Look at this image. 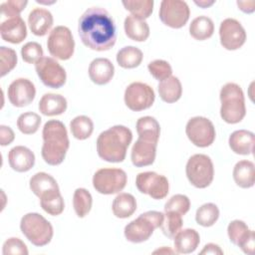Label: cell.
Here are the masks:
<instances>
[{
	"label": "cell",
	"instance_id": "6da1fadb",
	"mask_svg": "<svg viewBox=\"0 0 255 255\" xmlns=\"http://www.w3.org/2000/svg\"><path fill=\"white\" fill-rule=\"evenodd\" d=\"M78 33L91 50L108 51L116 44L117 29L111 14L102 7L88 8L80 17Z\"/></svg>",
	"mask_w": 255,
	"mask_h": 255
},
{
	"label": "cell",
	"instance_id": "7a4b0ae2",
	"mask_svg": "<svg viewBox=\"0 0 255 255\" xmlns=\"http://www.w3.org/2000/svg\"><path fill=\"white\" fill-rule=\"evenodd\" d=\"M131 140L132 132L128 128L122 125L114 126L98 136V155L108 162H123Z\"/></svg>",
	"mask_w": 255,
	"mask_h": 255
},
{
	"label": "cell",
	"instance_id": "3957f363",
	"mask_svg": "<svg viewBox=\"0 0 255 255\" xmlns=\"http://www.w3.org/2000/svg\"><path fill=\"white\" fill-rule=\"evenodd\" d=\"M43 145L41 154L49 165L61 164L70 146L68 131L65 125L58 120L48 121L42 130Z\"/></svg>",
	"mask_w": 255,
	"mask_h": 255
},
{
	"label": "cell",
	"instance_id": "277c9868",
	"mask_svg": "<svg viewBox=\"0 0 255 255\" xmlns=\"http://www.w3.org/2000/svg\"><path fill=\"white\" fill-rule=\"evenodd\" d=\"M220 117L227 124H238L246 115L245 98L241 87L235 83L225 84L219 94Z\"/></svg>",
	"mask_w": 255,
	"mask_h": 255
},
{
	"label": "cell",
	"instance_id": "5b68a950",
	"mask_svg": "<svg viewBox=\"0 0 255 255\" xmlns=\"http://www.w3.org/2000/svg\"><path fill=\"white\" fill-rule=\"evenodd\" d=\"M164 214L159 211L150 210L141 213L137 218L128 223L124 234L131 243H141L150 238L153 231L159 228L163 222Z\"/></svg>",
	"mask_w": 255,
	"mask_h": 255
},
{
	"label": "cell",
	"instance_id": "8992f818",
	"mask_svg": "<svg viewBox=\"0 0 255 255\" xmlns=\"http://www.w3.org/2000/svg\"><path fill=\"white\" fill-rule=\"evenodd\" d=\"M20 229L24 236L37 247L49 244L54 235L52 224L37 212L25 214L21 218Z\"/></svg>",
	"mask_w": 255,
	"mask_h": 255
},
{
	"label": "cell",
	"instance_id": "52a82bcc",
	"mask_svg": "<svg viewBox=\"0 0 255 255\" xmlns=\"http://www.w3.org/2000/svg\"><path fill=\"white\" fill-rule=\"evenodd\" d=\"M188 181L196 188H206L214 177V167L211 158L203 153H196L189 157L185 166Z\"/></svg>",
	"mask_w": 255,
	"mask_h": 255
},
{
	"label": "cell",
	"instance_id": "ba28073f",
	"mask_svg": "<svg viewBox=\"0 0 255 255\" xmlns=\"http://www.w3.org/2000/svg\"><path fill=\"white\" fill-rule=\"evenodd\" d=\"M128 182L125 170L115 167H106L97 170L93 176V186L101 194L120 193Z\"/></svg>",
	"mask_w": 255,
	"mask_h": 255
},
{
	"label": "cell",
	"instance_id": "9c48e42d",
	"mask_svg": "<svg viewBox=\"0 0 255 255\" xmlns=\"http://www.w3.org/2000/svg\"><path fill=\"white\" fill-rule=\"evenodd\" d=\"M48 51L56 59L66 61L72 58L75 51V40L71 30L66 26H57L49 34Z\"/></svg>",
	"mask_w": 255,
	"mask_h": 255
},
{
	"label": "cell",
	"instance_id": "30bf717a",
	"mask_svg": "<svg viewBox=\"0 0 255 255\" xmlns=\"http://www.w3.org/2000/svg\"><path fill=\"white\" fill-rule=\"evenodd\" d=\"M185 132L188 139L198 147H207L215 139V128L212 122L205 117L191 118L185 127Z\"/></svg>",
	"mask_w": 255,
	"mask_h": 255
},
{
	"label": "cell",
	"instance_id": "8fae6325",
	"mask_svg": "<svg viewBox=\"0 0 255 255\" xmlns=\"http://www.w3.org/2000/svg\"><path fill=\"white\" fill-rule=\"evenodd\" d=\"M155 100L153 89L145 83L133 82L129 84L124 95L126 106L133 112L149 109Z\"/></svg>",
	"mask_w": 255,
	"mask_h": 255
},
{
	"label": "cell",
	"instance_id": "7c38bea8",
	"mask_svg": "<svg viewBox=\"0 0 255 255\" xmlns=\"http://www.w3.org/2000/svg\"><path fill=\"white\" fill-rule=\"evenodd\" d=\"M190 15V10L185 1L163 0L160 2L158 16L160 21L173 29L183 27Z\"/></svg>",
	"mask_w": 255,
	"mask_h": 255
},
{
	"label": "cell",
	"instance_id": "4fadbf2b",
	"mask_svg": "<svg viewBox=\"0 0 255 255\" xmlns=\"http://www.w3.org/2000/svg\"><path fill=\"white\" fill-rule=\"evenodd\" d=\"M135 186L139 192L156 200L166 197L169 191L167 178L154 171L139 172L135 177Z\"/></svg>",
	"mask_w": 255,
	"mask_h": 255
},
{
	"label": "cell",
	"instance_id": "5bb4252c",
	"mask_svg": "<svg viewBox=\"0 0 255 255\" xmlns=\"http://www.w3.org/2000/svg\"><path fill=\"white\" fill-rule=\"evenodd\" d=\"M35 70L41 82L48 88L60 89L66 83V71L54 58H41L35 64Z\"/></svg>",
	"mask_w": 255,
	"mask_h": 255
},
{
	"label": "cell",
	"instance_id": "9a60e30c",
	"mask_svg": "<svg viewBox=\"0 0 255 255\" xmlns=\"http://www.w3.org/2000/svg\"><path fill=\"white\" fill-rule=\"evenodd\" d=\"M220 44L229 51L238 50L246 41V32L241 23L234 18L224 19L219 26Z\"/></svg>",
	"mask_w": 255,
	"mask_h": 255
},
{
	"label": "cell",
	"instance_id": "2e32d148",
	"mask_svg": "<svg viewBox=\"0 0 255 255\" xmlns=\"http://www.w3.org/2000/svg\"><path fill=\"white\" fill-rule=\"evenodd\" d=\"M9 102L16 108H23L30 105L36 96L35 85L26 78L14 80L7 91Z\"/></svg>",
	"mask_w": 255,
	"mask_h": 255
},
{
	"label": "cell",
	"instance_id": "e0dca14e",
	"mask_svg": "<svg viewBox=\"0 0 255 255\" xmlns=\"http://www.w3.org/2000/svg\"><path fill=\"white\" fill-rule=\"evenodd\" d=\"M0 35L1 38L12 44H19L27 37V27L19 16H12L2 18L0 22Z\"/></svg>",
	"mask_w": 255,
	"mask_h": 255
},
{
	"label": "cell",
	"instance_id": "ac0fdd59",
	"mask_svg": "<svg viewBox=\"0 0 255 255\" xmlns=\"http://www.w3.org/2000/svg\"><path fill=\"white\" fill-rule=\"evenodd\" d=\"M157 142L138 137L130 151V159L134 166L143 167L151 165L156 155Z\"/></svg>",
	"mask_w": 255,
	"mask_h": 255
},
{
	"label": "cell",
	"instance_id": "d6986e66",
	"mask_svg": "<svg viewBox=\"0 0 255 255\" xmlns=\"http://www.w3.org/2000/svg\"><path fill=\"white\" fill-rule=\"evenodd\" d=\"M10 167L17 172L29 171L35 164L34 152L24 145H16L8 152Z\"/></svg>",
	"mask_w": 255,
	"mask_h": 255
},
{
	"label": "cell",
	"instance_id": "ffe728a7",
	"mask_svg": "<svg viewBox=\"0 0 255 255\" xmlns=\"http://www.w3.org/2000/svg\"><path fill=\"white\" fill-rule=\"evenodd\" d=\"M88 73L94 84L103 86L112 81L115 75V67L107 58H96L91 62Z\"/></svg>",
	"mask_w": 255,
	"mask_h": 255
},
{
	"label": "cell",
	"instance_id": "44dd1931",
	"mask_svg": "<svg viewBox=\"0 0 255 255\" xmlns=\"http://www.w3.org/2000/svg\"><path fill=\"white\" fill-rule=\"evenodd\" d=\"M54 23L52 13L45 8H35L28 16V25L36 36H45Z\"/></svg>",
	"mask_w": 255,
	"mask_h": 255
},
{
	"label": "cell",
	"instance_id": "7402d4cb",
	"mask_svg": "<svg viewBox=\"0 0 255 255\" xmlns=\"http://www.w3.org/2000/svg\"><path fill=\"white\" fill-rule=\"evenodd\" d=\"M200 243L199 233L195 229H180L173 237L174 251L178 254H190Z\"/></svg>",
	"mask_w": 255,
	"mask_h": 255
},
{
	"label": "cell",
	"instance_id": "603a6c76",
	"mask_svg": "<svg viewBox=\"0 0 255 255\" xmlns=\"http://www.w3.org/2000/svg\"><path fill=\"white\" fill-rule=\"evenodd\" d=\"M254 133L246 129H238L229 135L228 143L231 150L237 154L248 155L254 150Z\"/></svg>",
	"mask_w": 255,
	"mask_h": 255
},
{
	"label": "cell",
	"instance_id": "cb8c5ba5",
	"mask_svg": "<svg viewBox=\"0 0 255 255\" xmlns=\"http://www.w3.org/2000/svg\"><path fill=\"white\" fill-rule=\"evenodd\" d=\"M67 107L68 103L66 98L62 95L53 93L43 95L38 105L40 113L47 117L62 115L66 112Z\"/></svg>",
	"mask_w": 255,
	"mask_h": 255
},
{
	"label": "cell",
	"instance_id": "d4e9b609",
	"mask_svg": "<svg viewBox=\"0 0 255 255\" xmlns=\"http://www.w3.org/2000/svg\"><path fill=\"white\" fill-rule=\"evenodd\" d=\"M233 179L241 188H250L255 182V165L250 160H239L233 168Z\"/></svg>",
	"mask_w": 255,
	"mask_h": 255
},
{
	"label": "cell",
	"instance_id": "484cf974",
	"mask_svg": "<svg viewBox=\"0 0 255 255\" xmlns=\"http://www.w3.org/2000/svg\"><path fill=\"white\" fill-rule=\"evenodd\" d=\"M126 35L132 41L144 42L149 37V26L145 20L128 15L124 23Z\"/></svg>",
	"mask_w": 255,
	"mask_h": 255
},
{
	"label": "cell",
	"instance_id": "4316f807",
	"mask_svg": "<svg viewBox=\"0 0 255 255\" xmlns=\"http://www.w3.org/2000/svg\"><path fill=\"white\" fill-rule=\"evenodd\" d=\"M157 91L160 99L167 103L172 104L177 102L182 95V86L179 79L175 76H170L169 78L159 82L157 86Z\"/></svg>",
	"mask_w": 255,
	"mask_h": 255
},
{
	"label": "cell",
	"instance_id": "83f0119b",
	"mask_svg": "<svg viewBox=\"0 0 255 255\" xmlns=\"http://www.w3.org/2000/svg\"><path fill=\"white\" fill-rule=\"evenodd\" d=\"M112 210L118 218H128L131 216L136 210V200L130 193H119L112 204Z\"/></svg>",
	"mask_w": 255,
	"mask_h": 255
},
{
	"label": "cell",
	"instance_id": "f1b7e54d",
	"mask_svg": "<svg viewBox=\"0 0 255 255\" xmlns=\"http://www.w3.org/2000/svg\"><path fill=\"white\" fill-rule=\"evenodd\" d=\"M29 186L32 192L38 197H41L43 194L51 190L60 189L56 179L51 174L43 171L35 173L30 178Z\"/></svg>",
	"mask_w": 255,
	"mask_h": 255
},
{
	"label": "cell",
	"instance_id": "f546056e",
	"mask_svg": "<svg viewBox=\"0 0 255 255\" xmlns=\"http://www.w3.org/2000/svg\"><path fill=\"white\" fill-rule=\"evenodd\" d=\"M214 32L213 21L204 15L194 18L189 25V34L197 41L209 39Z\"/></svg>",
	"mask_w": 255,
	"mask_h": 255
},
{
	"label": "cell",
	"instance_id": "4dcf8cb0",
	"mask_svg": "<svg viewBox=\"0 0 255 255\" xmlns=\"http://www.w3.org/2000/svg\"><path fill=\"white\" fill-rule=\"evenodd\" d=\"M135 128L138 137L158 142V138L160 135V126L153 117L145 116L139 118L136 122Z\"/></svg>",
	"mask_w": 255,
	"mask_h": 255
},
{
	"label": "cell",
	"instance_id": "1f68e13d",
	"mask_svg": "<svg viewBox=\"0 0 255 255\" xmlns=\"http://www.w3.org/2000/svg\"><path fill=\"white\" fill-rule=\"evenodd\" d=\"M143 59L140 49L134 46H126L117 53V62L124 69H133L138 67Z\"/></svg>",
	"mask_w": 255,
	"mask_h": 255
},
{
	"label": "cell",
	"instance_id": "d6a6232c",
	"mask_svg": "<svg viewBox=\"0 0 255 255\" xmlns=\"http://www.w3.org/2000/svg\"><path fill=\"white\" fill-rule=\"evenodd\" d=\"M39 198L42 209L48 214L52 216H58L64 211L65 202L60 193V189L46 192Z\"/></svg>",
	"mask_w": 255,
	"mask_h": 255
},
{
	"label": "cell",
	"instance_id": "836d02e7",
	"mask_svg": "<svg viewBox=\"0 0 255 255\" xmlns=\"http://www.w3.org/2000/svg\"><path fill=\"white\" fill-rule=\"evenodd\" d=\"M227 234L229 240L236 246L241 247L246 240L254 234V231L249 229L248 225L239 219L232 220L227 227Z\"/></svg>",
	"mask_w": 255,
	"mask_h": 255
},
{
	"label": "cell",
	"instance_id": "e575fe53",
	"mask_svg": "<svg viewBox=\"0 0 255 255\" xmlns=\"http://www.w3.org/2000/svg\"><path fill=\"white\" fill-rule=\"evenodd\" d=\"M93 205L92 194L86 188H77L73 195V207L78 217L84 218L91 211Z\"/></svg>",
	"mask_w": 255,
	"mask_h": 255
},
{
	"label": "cell",
	"instance_id": "d590c367",
	"mask_svg": "<svg viewBox=\"0 0 255 255\" xmlns=\"http://www.w3.org/2000/svg\"><path fill=\"white\" fill-rule=\"evenodd\" d=\"M70 129L75 138L84 140L92 135L94 131V123L87 116H78L71 121Z\"/></svg>",
	"mask_w": 255,
	"mask_h": 255
},
{
	"label": "cell",
	"instance_id": "8d00e7d4",
	"mask_svg": "<svg viewBox=\"0 0 255 255\" xmlns=\"http://www.w3.org/2000/svg\"><path fill=\"white\" fill-rule=\"evenodd\" d=\"M219 218V209L216 204L208 202L202 204L195 213V221L203 227H210Z\"/></svg>",
	"mask_w": 255,
	"mask_h": 255
},
{
	"label": "cell",
	"instance_id": "74e56055",
	"mask_svg": "<svg viewBox=\"0 0 255 255\" xmlns=\"http://www.w3.org/2000/svg\"><path fill=\"white\" fill-rule=\"evenodd\" d=\"M122 3L126 10L130 12V15L141 20H145L151 15L154 4L152 0H128Z\"/></svg>",
	"mask_w": 255,
	"mask_h": 255
},
{
	"label": "cell",
	"instance_id": "f35d334b",
	"mask_svg": "<svg viewBox=\"0 0 255 255\" xmlns=\"http://www.w3.org/2000/svg\"><path fill=\"white\" fill-rule=\"evenodd\" d=\"M41 117L33 112L21 114L17 119V128L24 134L35 133L41 125Z\"/></svg>",
	"mask_w": 255,
	"mask_h": 255
},
{
	"label": "cell",
	"instance_id": "ab89813d",
	"mask_svg": "<svg viewBox=\"0 0 255 255\" xmlns=\"http://www.w3.org/2000/svg\"><path fill=\"white\" fill-rule=\"evenodd\" d=\"M182 224V215L174 211H166L160 228L166 237L173 238L174 235L181 229Z\"/></svg>",
	"mask_w": 255,
	"mask_h": 255
},
{
	"label": "cell",
	"instance_id": "60d3db41",
	"mask_svg": "<svg viewBox=\"0 0 255 255\" xmlns=\"http://www.w3.org/2000/svg\"><path fill=\"white\" fill-rule=\"evenodd\" d=\"M17 65V54L15 50L1 46L0 47V76L4 77L10 73Z\"/></svg>",
	"mask_w": 255,
	"mask_h": 255
},
{
	"label": "cell",
	"instance_id": "b9f144b4",
	"mask_svg": "<svg viewBox=\"0 0 255 255\" xmlns=\"http://www.w3.org/2000/svg\"><path fill=\"white\" fill-rule=\"evenodd\" d=\"M149 74L157 81L161 82L172 76V68L168 62L164 60H153L147 65Z\"/></svg>",
	"mask_w": 255,
	"mask_h": 255
},
{
	"label": "cell",
	"instance_id": "7bdbcfd3",
	"mask_svg": "<svg viewBox=\"0 0 255 255\" xmlns=\"http://www.w3.org/2000/svg\"><path fill=\"white\" fill-rule=\"evenodd\" d=\"M190 208V200L184 194H175L171 196L164 204V212L174 211L180 215H184Z\"/></svg>",
	"mask_w": 255,
	"mask_h": 255
},
{
	"label": "cell",
	"instance_id": "ee69618b",
	"mask_svg": "<svg viewBox=\"0 0 255 255\" xmlns=\"http://www.w3.org/2000/svg\"><path fill=\"white\" fill-rule=\"evenodd\" d=\"M21 56L24 62L28 64H36L43 58V48L37 42H28L21 48Z\"/></svg>",
	"mask_w": 255,
	"mask_h": 255
},
{
	"label": "cell",
	"instance_id": "f6af8a7d",
	"mask_svg": "<svg viewBox=\"0 0 255 255\" xmlns=\"http://www.w3.org/2000/svg\"><path fill=\"white\" fill-rule=\"evenodd\" d=\"M4 255H28L29 251L26 244L17 237L8 238L3 244Z\"/></svg>",
	"mask_w": 255,
	"mask_h": 255
},
{
	"label": "cell",
	"instance_id": "bcb514c9",
	"mask_svg": "<svg viewBox=\"0 0 255 255\" xmlns=\"http://www.w3.org/2000/svg\"><path fill=\"white\" fill-rule=\"evenodd\" d=\"M27 4L28 1L26 0H8L2 3L0 5L1 19L12 16H19L20 13L25 9Z\"/></svg>",
	"mask_w": 255,
	"mask_h": 255
},
{
	"label": "cell",
	"instance_id": "7dc6e473",
	"mask_svg": "<svg viewBox=\"0 0 255 255\" xmlns=\"http://www.w3.org/2000/svg\"><path fill=\"white\" fill-rule=\"evenodd\" d=\"M15 138V133L10 127L1 125L0 126V144L2 146L12 143Z\"/></svg>",
	"mask_w": 255,
	"mask_h": 255
},
{
	"label": "cell",
	"instance_id": "c3c4849f",
	"mask_svg": "<svg viewBox=\"0 0 255 255\" xmlns=\"http://www.w3.org/2000/svg\"><path fill=\"white\" fill-rule=\"evenodd\" d=\"M200 254H220L221 255V254H223V251L217 244L208 243L200 251Z\"/></svg>",
	"mask_w": 255,
	"mask_h": 255
},
{
	"label": "cell",
	"instance_id": "681fc988",
	"mask_svg": "<svg viewBox=\"0 0 255 255\" xmlns=\"http://www.w3.org/2000/svg\"><path fill=\"white\" fill-rule=\"evenodd\" d=\"M237 5L239 9L244 13H253L255 10V2L254 1H237Z\"/></svg>",
	"mask_w": 255,
	"mask_h": 255
},
{
	"label": "cell",
	"instance_id": "f907efd6",
	"mask_svg": "<svg viewBox=\"0 0 255 255\" xmlns=\"http://www.w3.org/2000/svg\"><path fill=\"white\" fill-rule=\"evenodd\" d=\"M194 3L197 5V6H199V7H201V8H208V7H210L211 5H213L214 3H215V1H208V0H200V1H194Z\"/></svg>",
	"mask_w": 255,
	"mask_h": 255
},
{
	"label": "cell",
	"instance_id": "816d5d0a",
	"mask_svg": "<svg viewBox=\"0 0 255 255\" xmlns=\"http://www.w3.org/2000/svg\"><path fill=\"white\" fill-rule=\"evenodd\" d=\"M154 254H156V253H176L174 250H170V249H168L167 248V250H166V247H163L162 249H157V250H155L154 252H153Z\"/></svg>",
	"mask_w": 255,
	"mask_h": 255
}]
</instances>
